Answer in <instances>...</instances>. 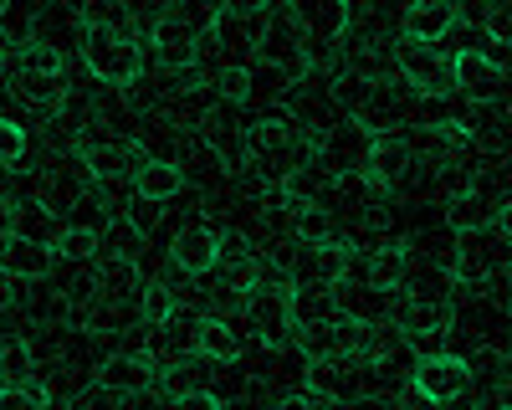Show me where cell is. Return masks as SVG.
<instances>
[{"label":"cell","mask_w":512,"mask_h":410,"mask_svg":"<svg viewBox=\"0 0 512 410\" xmlns=\"http://www.w3.org/2000/svg\"><path fill=\"white\" fill-rule=\"evenodd\" d=\"M292 82H297V77H287V72L272 67V62H251V103H282Z\"/></svg>","instance_id":"cell-37"},{"label":"cell","mask_w":512,"mask_h":410,"mask_svg":"<svg viewBox=\"0 0 512 410\" xmlns=\"http://www.w3.org/2000/svg\"><path fill=\"white\" fill-rule=\"evenodd\" d=\"M451 328L466 334V339H477L482 349L512 354V313H507L502 293H466L451 308Z\"/></svg>","instance_id":"cell-9"},{"label":"cell","mask_w":512,"mask_h":410,"mask_svg":"<svg viewBox=\"0 0 512 410\" xmlns=\"http://www.w3.org/2000/svg\"><path fill=\"white\" fill-rule=\"evenodd\" d=\"M57 262H62L57 246H47V241H26V236L0 241V272H6L11 282H47Z\"/></svg>","instance_id":"cell-23"},{"label":"cell","mask_w":512,"mask_h":410,"mask_svg":"<svg viewBox=\"0 0 512 410\" xmlns=\"http://www.w3.org/2000/svg\"><path fill=\"white\" fill-rule=\"evenodd\" d=\"M6 72H11V52L0 47V88H6Z\"/></svg>","instance_id":"cell-49"},{"label":"cell","mask_w":512,"mask_h":410,"mask_svg":"<svg viewBox=\"0 0 512 410\" xmlns=\"http://www.w3.org/2000/svg\"><path fill=\"white\" fill-rule=\"evenodd\" d=\"M502 282H507V293H512V267H507V277H502Z\"/></svg>","instance_id":"cell-51"},{"label":"cell","mask_w":512,"mask_h":410,"mask_svg":"<svg viewBox=\"0 0 512 410\" xmlns=\"http://www.w3.org/2000/svg\"><path fill=\"white\" fill-rule=\"evenodd\" d=\"M318 159V134L303 129L297 118H256L251 123V164L267 185H287L297 170Z\"/></svg>","instance_id":"cell-1"},{"label":"cell","mask_w":512,"mask_h":410,"mask_svg":"<svg viewBox=\"0 0 512 410\" xmlns=\"http://www.w3.org/2000/svg\"><path fill=\"white\" fill-rule=\"evenodd\" d=\"M410 390L436 405V410H451V405H466L477 390V369L466 354H420L410 364Z\"/></svg>","instance_id":"cell-6"},{"label":"cell","mask_w":512,"mask_h":410,"mask_svg":"<svg viewBox=\"0 0 512 410\" xmlns=\"http://www.w3.org/2000/svg\"><path fill=\"white\" fill-rule=\"evenodd\" d=\"M169 308H175V293H169L164 282H149V287H144V323L154 328V323H159Z\"/></svg>","instance_id":"cell-43"},{"label":"cell","mask_w":512,"mask_h":410,"mask_svg":"<svg viewBox=\"0 0 512 410\" xmlns=\"http://www.w3.org/2000/svg\"><path fill=\"white\" fill-rule=\"evenodd\" d=\"M446 226L461 236V231H482V226H497V200L482 190V185H461L451 190L446 200Z\"/></svg>","instance_id":"cell-25"},{"label":"cell","mask_w":512,"mask_h":410,"mask_svg":"<svg viewBox=\"0 0 512 410\" xmlns=\"http://www.w3.org/2000/svg\"><path fill=\"white\" fill-rule=\"evenodd\" d=\"M405 272H410V246H400V241H379L369 257L349 262V277L374 282V287H390V293L405 287Z\"/></svg>","instance_id":"cell-24"},{"label":"cell","mask_w":512,"mask_h":410,"mask_svg":"<svg viewBox=\"0 0 512 410\" xmlns=\"http://www.w3.org/2000/svg\"><path fill=\"white\" fill-rule=\"evenodd\" d=\"M292 318H297V328H308V323H328V318H338V303H333V287H292Z\"/></svg>","instance_id":"cell-35"},{"label":"cell","mask_w":512,"mask_h":410,"mask_svg":"<svg viewBox=\"0 0 512 410\" xmlns=\"http://www.w3.org/2000/svg\"><path fill=\"white\" fill-rule=\"evenodd\" d=\"M287 11L303 26L308 47L323 52V57H338V47L349 41V26H354V0H287Z\"/></svg>","instance_id":"cell-11"},{"label":"cell","mask_w":512,"mask_h":410,"mask_svg":"<svg viewBox=\"0 0 512 410\" xmlns=\"http://www.w3.org/2000/svg\"><path fill=\"white\" fill-rule=\"evenodd\" d=\"M292 344L303 359H354L364 349V323H349V318L308 323V328H297Z\"/></svg>","instance_id":"cell-20"},{"label":"cell","mask_w":512,"mask_h":410,"mask_svg":"<svg viewBox=\"0 0 512 410\" xmlns=\"http://www.w3.org/2000/svg\"><path fill=\"white\" fill-rule=\"evenodd\" d=\"M149 47H154V57H159L169 72H180V67H200V41H195L190 31H180L169 16H159V21H154Z\"/></svg>","instance_id":"cell-27"},{"label":"cell","mask_w":512,"mask_h":410,"mask_svg":"<svg viewBox=\"0 0 512 410\" xmlns=\"http://www.w3.org/2000/svg\"><path fill=\"white\" fill-rule=\"evenodd\" d=\"M169 410H231L216 390H185V395H169Z\"/></svg>","instance_id":"cell-44"},{"label":"cell","mask_w":512,"mask_h":410,"mask_svg":"<svg viewBox=\"0 0 512 410\" xmlns=\"http://www.w3.org/2000/svg\"><path fill=\"white\" fill-rule=\"evenodd\" d=\"M487 36H492V41H502V47L512 52V6H502V11H487Z\"/></svg>","instance_id":"cell-45"},{"label":"cell","mask_w":512,"mask_h":410,"mask_svg":"<svg viewBox=\"0 0 512 410\" xmlns=\"http://www.w3.org/2000/svg\"><path fill=\"white\" fill-rule=\"evenodd\" d=\"M72 410H123V395H113V390H103V385L93 380V385H82V390L72 395Z\"/></svg>","instance_id":"cell-42"},{"label":"cell","mask_w":512,"mask_h":410,"mask_svg":"<svg viewBox=\"0 0 512 410\" xmlns=\"http://www.w3.org/2000/svg\"><path fill=\"white\" fill-rule=\"evenodd\" d=\"M0 410H21V395H16V390H6V385H0Z\"/></svg>","instance_id":"cell-48"},{"label":"cell","mask_w":512,"mask_h":410,"mask_svg":"<svg viewBox=\"0 0 512 410\" xmlns=\"http://www.w3.org/2000/svg\"><path fill=\"white\" fill-rule=\"evenodd\" d=\"M497 231H502V236H512V195H507V200H497Z\"/></svg>","instance_id":"cell-47"},{"label":"cell","mask_w":512,"mask_h":410,"mask_svg":"<svg viewBox=\"0 0 512 410\" xmlns=\"http://www.w3.org/2000/svg\"><path fill=\"white\" fill-rule=\"evenodd\" d=\"M410 170H415V154H410V144H405V129H384V134L374 139V149H369V159H364L359 175H364V185H369L374 195H395Z\"/></svg>","instance_id":"cell-16"},{"label":"cell","mask_w":512,"mask_h":410,"mask_svg":"<svg viewBox=\"0 0 512 410\" xmlns=\"http://www.w3.org/2000/svg\"><path fill=\"white\" fill-rule=\"evenodd\" d=\"M139 252H144V231H139V226H128L123 216H113V221H108V231H103V257L139 262Z\"/></svg>","instance_id":"cell-36"},{"label":"cell","mask_w":512,"mask_h":410,"mask_svg":"<svg viewBox=\"0 0 512 410\" xmlns=\"http://www.w3.org/2000/svg\"><path fill=\"white\" fill-rule=\"evenodd\" d=\"M451 72H456V93L477 108H512V67L492 62L482 47H461L451 57Z\"/></svg>","instance_id":"cell-8"},{"label":"cell","mask_w":512,"mask_h":410,"mask_svg":"<svg viewBox=\"0 0 512 410\" xmlns=\"http://www.w3.org/2000/svg\"><path fill=\"white\" fill-rule=\"evenodd\" d=\"M256 62H272L282 67L287 77H313L318 57L308 47L303 26H297V16L287 11V0H262V36H256Z\"/></svg>","instance_id":"cell-5"},{"label":"cell","mask_w":512,"mask_h":410,"mask_svg":"<svg viewBox=\"0 0 512 410\" xmlns=\"http://www.w3.org/2000/svg\"><path fill=\"white\" fill-rule=\"evenodd\" d=\"M190 180H185V170H180V159H149L144 170L134 175V195H144V200H175L180 190H185Z\"/></svg>","instance_id":"cell-30"},{"label":"cell","mask_w":512,"mask_h":410,"mask_svg":"<svg viewBox=\"0 0 512 410\" xmlns=\"http://www.w3.org/2000/svg\"><path fill=\"white\" fill-rule=\"evenodd\" d=\"M159 211H164V205H159V200H144V195H128L118 216H123L128 226H139V231H154V221H159Z\"/></svg>","instance_id":"cell-41"},{"label":"cell","mask_w":512,"mask_h":410,"mask_svg":"<svg viewBox=\"0 0 512 410\" xmlns=\"http://www.w3.org/2000/svg\"><path fill=\"white\" fill-rule=\"evenodd\" d=\"M461 26V0H405L400 6V41L436 47Z\"/></svg>","instance_id":"cell-18"},{"label":"cell","mask_w":512,"mask_h":410,"mask_svg":"<svg viewBox=\"0 0 512 410\" xmlns=\"http://www.w3.org/2000/svg\"><path fill=\"white\" fill-rule=\"evenodd\" d=\"M395 77L415 98H451L456 93L451 57H441L436 47H415V41H395Z\"/></svg>","instance_id":"cell-12"},{"label":"cell","mask_w":512,"mask_h":410,"mask_svg":"<svg viewBox=\"0 0 512 410\" xmlns=\"http://www.w3.org/2000/svg\"><path fill=\"white\" fill-rule=\"evenodd\" d=\"M195 354L205 364H236L246 354V339H241V328L231 318H200V339H195Z\"/></svg>","instance_id":"cell-26"},{"label":"cell","mask_w":512,"mask_h":410,"mask_svg":"<svg viewBox=\"0 0 512 410\" xmlns=\"http://www.w3.org/2000/svg\"><path fill=\"white\" fill-rule=\"evenodd\" d=\"M82 67H88L103 88H139L144 82V36L123 26H98L82 21Z\"/></svg>","instance_id":"cell-2"},{"label":"cell","mask_w":512,"mask_h":410,"mask_svg":"<svg viewBox=\"0 0 512 410\" xmlns=\"http://www.w3.org/2000/svg\"><path fill=\"white\" fill-rule=\"evenodd\" d=\"M451 308H456V303H436V298H410V293H400L395 328L410 339V349L436 344L441 334H451Z\"/></svg>","instance_id":"cell-22"},{"label":"cell","mask_w":512,"mask_h":410,"mask_svg":"<svg viewBox=\"0 0 512 410\" xmlns=\"http://www.w3.org/2000/svg\"><path fill=\"white\" fill-rule=\"evenodd\" d=\"M472 410H507L502 400H482V405H472Z\"/></svg>","instance_id":"cell-50"},{"label":"cell","mask_w":512,"mask_h":410,"mask_svg":"<svg viewBox=\"0 0 512 410\" xmlns=\"http://www.w3.org/2000/svg\"><path fill=\"white\" fill-rule=\"evenodd\" d=\"M221 241H226V231L216 221H185L175 231V241H169V267L185 277H210L221 262Z\"/></svg>","instance_id":"cell-14"},{"label":"cell","mask_w":512,"mask_h":410,"mask_svg":"<svg viewBox=\"0 0 512 410\" xmlns=\"http://www.w3.org/2000/svg\"><path fill=\"white\" fill-rule=\"evenodd\" d=\"M123 410H169V400H159L154 390H139V395H128Z\"/></svg>","instance_id":"cell-46"},{"label":"cell","mask_w":512,"mask_h":410,"mask_svg":"<svg viewBox=\"0 0 512 410\" xmlns=\"http://www.w3.org/2000/svg\"><path fill=\"white\" fill-rule=\"evenodd\" d=\"M333 303H338V318L364 323V328H384V323H395L400 293L374 287V282H359V277H344V282H333Z\"/></svg>","instance_id":"cell-15"},{"label":"cell","mask_w":512,"mask_h":410,"mask_svg":"<svg viewBox=\"0 0 512 410\" xmlns=\"http://www.w3.org/2000/svg\"><path fill=\"white\" fill-rule=\"evenodd\" d=\"M492 159H502V164H512V108L497 118V123H477V134H472Z\"/></svg>","instance_id":"cell-39"},{"label":"cell","mask_w":512,"mask_h":410,"mask_svg":"<svg viewBox=\"0 0 512 410\" xmlns=\"http://www.w3.org/2000/svg\"><path fill=\"white\" fill-rule=\"evenodd\" d=\"M200 139L221 154V164L231 175L251 170V123L241 113V103H210V113L200 118Z\"/></svg>","instance_id":"cell-13"},{"label":"cell","mask_w":512,"mask_h":410,"mask_svg":"<svg viewBox=\"0 0 512 410\" xmlns=\"http://www.w3.org/2000/svg\"><path fill=\"white\" fill-rule=\"evenodd\" d=\"M26 149H31V134L21 129L16 118H6V113H0V170H21Z\"/></svg>","instance_id":"cell-40"},{"label":"cell","mask_w":512,"mask_h":410,"mask_svg":"<svg viewBox=\"0 0 512 410\" xmlns=\"http://www.w3.org/2000/svg\"><path fill=\"white\" fill-rule=\"evenodd\" d=\"M31 375H36V344L26 334H6L0 339V385L21 390Z\"/></svg>","instance_id":"cell-33"},{"label":"cell","mask_w":512,"mask_h":410,"mask_svg":"<svg viewBox=\"0 0 512 410\" xmlns=\"http://www.w3.org/2000/svg\"><path fill=\"white\" fill-rule=\"evenodd\" d=\"M287 205H292V241H344L338 236V216L328 205H308V200H287Z\"/></svg>","instance_id":"cell-32"},{"label":"cell","mask_w":512,"mask_h":410,"mask_svg":"<svg viewBox=\"0 0 512 410\" xmlns=\"http://www.w3.org/2000/svg\"><path fill=\"white\" fill-rule=\"evenodd\" d=\"M93 380H98L103 390H113V395L128 400V395H139V390H154V385H159V359H154L149 349H113V354L98 359Z\"/></svg>","instance_id":"cell-17"},{"label":"cell","mask_w":512,"mask_h":410,"mask_svg":"<svg viewBox=\"0 0 512 410\" xmlns=\"http://www.w3.org/2000/svg\"><path fill=\"white\" fill-rule=\"evenodd\" d=\"M57 257H62V262H77V267L98 262V257H103V231H93V226H62Z\"/></svg>","instance_id":"cell-34"},{"label":"cell","mask_w":512,"mask_h":410,"mask_svg":"<svg viewBox=\"0 0 512 410\" xmlns=\"http://www.w3.org/2000/svg\"><path fill=\"white\" fill-rule=\"evenodd\" d=\"M512 267V236H502L497 226H482V231H461L456 236V282L461 287H487V282H502Z\"/></svg>","instance_id":"cell-7"},{"label":"cell","mask_w":512,"mask_h":410,"mask_svg":"<svg viewBox=\"0 0 512 410\" xmlns=\"http://www.w3.org/2000/svg\"><path fill=\"white\" fill-rule=\"evenodd\" d=\"M195 339H200V313L195 308H185V303H175L154 328H149V354L159 359V364H180V359H190L195 354Z\"/></svg>","instance_id":"cell-21"},{"label":"cell","mask_w":512,"mask_h":410,"mask_svg":"<svg viewBox=\"0 0 512 410\" xmlns=\"http://www.w3.org/2000/svg\"><path fill=\"white\" fill-rule=\"evenodd\" d=\"M256 36H262V0H256V6H226V16L216 21L221 67H251L256 62Z\"/></svg>","instance_id":"cell-19"},{"label":"cell","mask_w":512,"mask_h":410,"mask_svg":"<svg viewBox=\"0 0 512 410\" xmlns=\"http://www.w3.org/2000/svg\"><path fill=\"white\" fill-rule=\"evenodd\" d=\"M47 6H52V0H0V36H6L11 47H26V41H36Z\"/></svg>","instance_id":"cell-29"},{"label":"cell","mask_w":512,"mask_h":410,"mask_svg":"<svg viewBox=\"0 0 512 410\" xmlns=\"http://www.w3.org/2000/svg\"><path fill=\"white\" fill-rule=\"evenodd\" d=\"M210 88H216L221 103H251V67H216L210 72Z\"/></svg>","instance_id":"cell-38"},{"label":"cell","mask_w":512,"mask_h":410,"mask_svg":"<svg viewBox=\"0 0 512 410\" xmlns=\"http://www.w3.org/2000/svg\"><path fill=\"white\" fill-rule=\"evenodd\" d=\"M379 129H369V123L349 118V113H338L328 129L318 134V164L333 175V180H344V175H359L364 170V159L374 149Z\"/></svg>","instance_id":"cell-10"},{"label":"cell","mask_w":512,"mask_h":410,"mask_svg":"<svg viewBox=\"0 0 512 410\" xmlns=\"http://www.w3.org/2000/svg\"><path fill=\"white\" fill-rule=\"evenodd\" d=\"M11 236H26V241H47L57 246L62 236V221L47 200H16V216H11Z\"/></svg>","instance_id":"cell-31"},{"label":"cell","mask_w":512,"mask_h":410,"mask_svg":"<svg viewBox=\"0 0 512 410\" xmlns=\"http://www.w3.org/2000/svg\"><path fill=\"white\" fill-rule=\"evenodd\" d=\"M226 6H231V0H169L159 16H169L180 31H190L195 41H205V36H216V21L226 16Z\"/></svg>","instance_id":"cell-28"},{"label":"cell","mask_w":512,"mask_h":410,"mask_svg":"<svg viewBox=\"0 0 512 410\" xmlns=\"http://www.w3.org/2000/svg\"><path fill=\"white\" fill-rule=\"evenodd\" d=\"M241 328L262 344V349H287L297 339V318H292V282L287 277H262L241 298Z\"/></svg>","instance_id":"cell-4"},{"label":"cell","mask_w":512,"mask_h":410,"mask_svg":"<svg viewBox=\"0 0 512 410\" xmlns=\"http://www.w3.org/2000/svg\"><path fill=\"white\" fill-rule=\"evenodd\" d=\"M11 88L21 93V103L41 108V113H62L72 98V82H67V57L52 41H26V47L11 52Z\"/></svg>","instance_id":"cell-3"}]
</instances>
